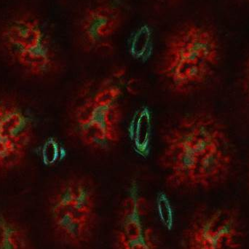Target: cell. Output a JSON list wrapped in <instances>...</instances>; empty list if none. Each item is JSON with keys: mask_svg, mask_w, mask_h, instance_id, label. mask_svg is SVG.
<instances>
[{"mask_svg": "<svg viewBox=\"0 0 249 249\" xmlns=\"http://www.w3.org/2000/svg\"><path fill=\"white\" fill-rule=\"evenodd\" d=\"M162 144L160 162L170 188L211 190L232 174L235 158L231 136L212 112L197 111L181 117L167 129Z\"/></svg>", "mask_w": 249, "mask_h": 249, "instance_id": "cell-1", "label": "cell"}, {"mask_svg": "<svg viewBox=\"0 0 249 249\" xmlns=\"http://www.w3.org/2000/svg\"><path fill=\"white\" fill-rule=\"evenodd\" d=\"M220 58V42L213 29L202 23H185L167 39L160 72L174 93L187 95L209 81Z\"/></svg>", "mask_w": 249, "mask_h": 249, "instance_id": "cell-2", "label": "cell"}, {"mask_svg": "<svg viewBox=\"0 0 249 249\" xmlns=\"http://www.w3.org/2000/svg\"><path fill=\"white\" fill-rule=\"evenodd\" d=\"M126 71L118 69L102 80L76 107L74 123L81 143L98 152L115 147L122 135V97Z\"/></svg>", "mask_w": 249, "mask_h": 249, "instance_id": "cell-3", "label": "cell"}, {"mask_svg": "<svg viewBox=\"0 0 249 249\" xmlns=\"http://www.w3.org/2000/svg\"><path fill=\"white\" fill-rule=\"evenodd\" d=\"M48 216L53 232L71 248L88 245L99 222L96 187L84 177H74L57 186L48 200Z\"/></svg>", "mask_w": 249, "mask_h": 249, "instance_id": "cell-4", "label": "cell"}, {"mask_svg": "<svg viewBox=\"0 0 249 249\" xmlns=\"http://www.w3.org/2000/svg\"><path fill=\"white\" fill-rule=\"evenodd\" d=\"M0 39L9 59L26 75L45 77L55 68V47L46 28L34 15L12 18L3 26Z\"/></svg>", "mask_w": 249, "mask_h": 249, "instance_id": "cell-5", "label": "cell"}, {"mask_svg": "<svg viewBox=\"0 0 249 249\" xmlns=\"http://www.w3.org/2000/svg\"><path fill=\"white\" fill-rule=\"evenodd\" d=\"M245 231L233 208L201 206L181 234L180 249H242Z\"/></svg>", "mask_w": 249, "mask_h": 249, "instance_id": "cell-6", "label": "cell"}, {"mask_svg": "<svg viewBox=\"0 0 249 249\" xmlns=\"http://www.w3.org/2000/svg\"><path fill=\"white\" fill-rule=\"evenodd\" d=\"M36 124L20 101L0 96V173L7 174L22 166L36 138Z\"/></svg>", "mask_w": 249, "mask_h": 249, "instance_id": "cell-7", "label": "cell"}, {"mask_svg": "<svg viewBox=\"0 0 249 249\" xmlns=\"http://www.w3.org/2000/svg\"><path fill=\"white\" fill-rule=\"evenodd\" d=\"M150 221L149 202L133 180L119 207L113 249H160Z\"/></svg>", "mask_w": 249, "mask_h": 249, "instance_id": "cell-8", "label": "cell"}, {"mask_svg": "<svg viewBox=\"0 0 249 249\" xmlns=\"http://www.w3.org/2000/svg\"><path fill=\"white\" fill-rule=\"evenodd\" d=\"M126 17L121 0H96L83 11L78 33L90 51L107 49L122 29Z\"/></svg>", "mask_w": 249, "mask_h": 249, "instance_id": "cell-9", "label": "cell"}, {"mask_svg": "<svg viewBox=\"0 0 249 249\" xmlns=\"http://www.w3.org/2000/svg\"><path fill=\"white\" fill-rule=\"evenodd\" d=\"M153 114L146 105L136 109L127 125V136L132 149L140 158L150 155L153 138Z\"/></svg>", "mask_w": 249, "mask_h": 249, "instance_id": "cell-10", "label": "cell"}, {"mask_svg": "<svg viewBox=\"0 0 249 249\" xmlns=\"http://www.w3.org/2000/svg\"><path fill=\"white\" fill-rule=\"evenodd\" d=\"M0 249H35L24 222L7 212H0Z\"/></svg>", "mask_w": 249, "mask_h": 249, "instance_id": "cell-11", "label": "cell"}, {"mask_svg": "<svg viewBox=\"0 0 249 249\" xmlns=\"http://www.w3.org/2000/svg\"><path fill=\"white\" fill-rule=\"evenodd\" d=\"M130 56L139 62H147L154 51V35L148 25L138 27L130 36L128 43Z\"/></svg>", "mask_w": 249, "mask_h": 249, "instance_id": "cell-12", "label": "cell"}, {"mask_svg": "<svg viewBox=\"0 0 249 249\" xmlns=\"http://www.w3.org/2000/svg\"><path fill=\"white\" fill-rule=\"evenodd\" d=\"M40 156L44 164L48 166L56 165L67 155V151L62 143L55 138H48L41 148Z\"/></svg>", "mask_w": 249, "mask_h": 249, "instance_id": "cell-13", "label": "cell"}, {"mask_svg": "<svg viewBox=\"0 0 249 249\" xmlns=\"http://www.w3.org/2000/svg\"><path fill=\"white\" fill-rule=\"evenodd\" d=\"M156 203L160 218L165 226L171 228L173 218L172 206L167 195L163 192L160 193L157 197Z\"/></svg>", "mask_w": 249, "mask_h": 249, "instance_id": "cell-14", "label": "cell"}, {"mask_svg": "<svg viewBox=\"0 0 249 249\" xmlns=\"http://www.w3.org/2000/svg\"><path fill=\"white\" fill-rule=\"evenodd\" d=\"M243 87L246 97L249 102V58L246 63L244 67V76H243Z\"/></svg>", "mask_w": 249, "mask_h": 249, "instance_id": "cell-15", "label": "cell"}, {"mask_svg": "<svg viewBox=\"0 0 249 249\" xmlns=\"http://www.w3.org/2000/svg\"><path fill=\"white\" fill-rule=\"evenodd\" d=\"M248 185H249V175H248Z\"/></svg>", "mask_w": 249, "mask_h": 249, "instance_id": "cell-16", "label": "cell"}, {"mask_svg": "<svg viewBox=\"0 0 249 249\" xmlns=\"http://www.w3.org/2000/svg\"><path fill=\"white\" fill-rule=\"evenodd\" d=\"M246 1H248V2L249 3V0H246Z\"/></svg>", "mask_w": 249, "mask_h": 249, "instance_id": "cell-17", "label": "cell"}]
</instances>
